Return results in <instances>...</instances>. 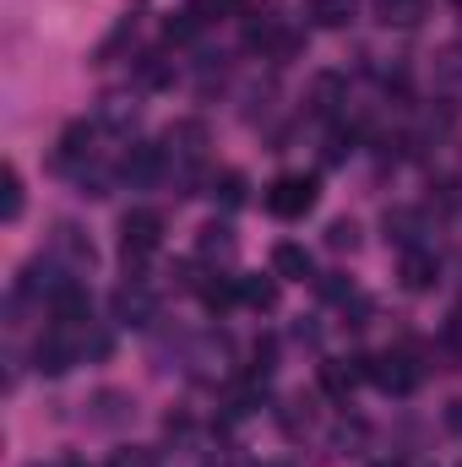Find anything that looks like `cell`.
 Listing matches in <instances>:
<instances>
[{
    "mask_svg": "<svg viewBox=\"0 0 462 467\" xmlns=\"http://www.w3.org/2000/svg\"><path fill=\"white\" fill-rule=\"evenodd\" d=\"M213 196H218V202H224V207H239V202H245V174H224V180H218V191H213Z\"/></svg>",
    "mask_w": 462,
    "mask_h": 467,
    "instance_id": "ac0fdd59",
    "label": "cell"
},
{
    "mask_svg": "<svg viewBox=\"0 0 462 467\" xmlns=\"http://www.w3.org/2000/svg\"><path fill=\"white\" fill-rule=\"evenodd\" d=\"M310 22L316 27H348L353 22V0H310Z\"/></svg>",
    "mask_w": 462,
    "mask_h": 467,
    "instance_id": "4fadbf2b",
    "label": "cell"
},
{
    "mask_svg": "<svg viewBox=\"0 0 462 467\" xmlns=\"http://www.w3.org/2000/svg\"><path fill=\"white\" fill-rule=\"evenodd\" d=\"M82 158H93V125H88V119H71V125L60 130V147H55V163H60V169H77Z\"/></svg>",
    "mask_w": 462,
    "mask_h": 467,
    "instance_id": "8992f818",
    "label": "cell"
},
{
    "mask_svg": "<svg viewBox=\"0 0 462 467\" xmlns=\"http://www.w3.org/2000/svg\"><path fill=\"white\" fill-rule=\"evenodd\" d=\"M202 141H207V136H202V125H196V119H185V125H174V130H169V147H163V152H169V158H180V163H196V158H202Z\"/></svg>",
    "mask_w": 462,
    "mask_h": 467,
    "instance_id": "9c48e42d",
    "label": "cell"
},
{
    "mask_svg": "<svg viewBox=\"0 0 462 467\" xmlns=\"http://www.w3.org/2000/svg\"><path fill=\"white\" fill-rule=\"evenodd\" d=\"M403 288H414V294H425V288H436V277H441V266H436V255L430 250H403Z\"/></svg>",
    "mask_w": 462,
    "mask_h": 467,
    "instance_id": "ba28073f",
    "label": "cell"
},
{
    "mask_svg": "<svg viewBox=\"0 0 462 467\" xmlns=\"http://www.w3.org/2000/svg\"><path fill=\"white\" fill-rule=\"evenodd\" d=\"M202 299H207L213 310H229L234 299H239V283H202Z\"/></svg>",
    "mask_w": 462,
    "mask_h": 467,
    "instance_id": "e0dca14e",
    "label": "cell"
},
{
    "mask_svg": "<svg viewBox=\"0 0 462 467\" xmlns=\"http://www.w3.org/2000/svg\"><path fill=\"white\" fill-rule=\"evenodd\" d=\"M110 310H115L120 327H147L158 305H152V288H147V283H125V288H115Z\"/></svg>",
    "mask_w": 462,
    "mask_h": 467,
    "instance_id": "5b68a950",
    "label": "cell"
},
{
    "mask_svg": "<svg viewBox=\"0 0 462 467\" xmlns=\"http://www.w3.org/2000/svg\"><path fill=\"white\" fill-rule=\"evenodd\" d=\"M375 467H403V462H375Z\"/></svg>",
    "mask_w": 462,
    "mask_h": 467,
    "instance_id": "7402d4cb",
    "label": "cell"
},
{
    "mask_svg": "<svg viewBox=\"0 0 462 467\" xmlns=\"http://www.w3.org/2000/svg\"><path fill=\"white\" fill-rule=\"evenodd\" d=\"M158 244H163V218L152 207L125 213V223H120V255H125V266H142L147 255H158Z\"/></svg>",
    "mask_w": 462,
    "mask_h": 467,
    "instance_id": "7a4b0ae2",
    "label": "cell"
},
{
    "mask_svg": "<svg viewBox=\"0 0 462 467\" xmlns=\"http://www.w3.org/2000/svg\"><path fill=\"white\" fill-rule=\"evenodd\" d=\"M359 380H370V358H321V391L327 397L348 402Z\"/></svg>",
    "mask_w": 462,
    "mask_h": 467,
    "instance_id": "277c9868",
    "label": "cell"
},
{
    "mask_svg": "<svg viewBox=\"0 0 462 467\" xmlns=\"http://www.w3.org/2000/svg\"><path fill=\"white\" fill-rule=\"evenodd\" d=\"M55 250H60V255H71V266H93V239H82L71 223H60V229H55Z\"/></svg>",
    "mask_w": 462,
    "mask_h": 467,
    "instance_id": "8fae6325",
    "label": "cell"
},
{
    "mask_svg": "<svg viewBox=\"0 0 462 467\" xmlns=\"http://www.w3.org/2000/svg\"><path fill=\"white\" fill-rule=\"evenodd\" d=\"M375 11H381V22H397V27H414L425 11H430V0H375Z\"/></svg>",
    "mask_w": 462,
    "mask_h": 467,
    "instance_id": "7c38bea8",
    "label": "cell"
},
{
    "mask_svg": "<svg viewBox=\"0 0 462 467\" xmlns=\"http://www.w3.org/2000/svg\"><path fill=\"white\" fill-rule=\"evenodd\" d=\"M224 5H229V0H191L185 11L196 16V27H207V22H218V16H224Z\"/></svg>",
    "mask_w": 462,
    "mask_h": 467,
    "instance_id": "ffe728a7",
    "label": "cell"
},
{
    "mask_svg": "<svg viewBox=\"0 0 462 467\" xmlns=\"http://www.w3.org/2000/svg\"><path fill=\"white\" fill-rule=\"evenodd\" d=\"M272 272H278V277H289V283H310V277H316V261H310V250H305V244L283 239V244L272 250Z\"/></svg>",
    "mask_w": 462,
    "mask_h": 467,
    "instance_id": "52a82bcc",
    "label": "cell"
},
{
    "mask_svg": "<svg viewBox=\"0 0 462 467\" xmlns=\"http://www.w3.org/2000/svg\"><path fill=\"white\" fill-rule=\"evenodd\" d=\"M163 33H169V44H185V38H196L202 27H196V16H191V11H180V16H169V27H163Z\"/></svg>",
    "mask_w": 462,
    "mask_h": 467,
    "instance_id": "d6986e66",
    "label": "cell"
},
{
    "mask_svg": "<svg viewBox=\"0 0 462 467\" xmlns=\"http://www.w3.org/2000/svg\"><path fill=\"white\" fill-rule=\"evenodd\" d=\"M131 11H136V5H131ZM131 11H125V16L115 22V33H110V38L99 44V60H115V49L125 44V38H131V33H136V16H131Z\"/></svg>",
    "mask_w": 462,
    "mask_h": 467,
    "instance_id": "2e32d148",
    "label": "cell"
},
{
    "mask_svg": "<svg viewBox=\"0 0 462 467\" xmlns=\"http://www.w3.org/2000/svg\"><path fill=\"white\" fill-rule=\"evenodd\" d=\"M370 380H375L386 397H408V391L419 386V364H414L408 353H381V358H370Z\"/></svg>",
    "mask_w": 462,
    "mask_h": 467,
    "instance_id": "3957f363",
    "label": "cell"
},
{
    "mask_svg": "<svg viewBox=\"0 0 462 467\" xmlns=\"http://www.w3.org/2000/svg\"><path fill=\"white\" fill-rule=\"evenodd\" d=\"M196 250H202V255H229V250H234V234L224 229V223H207V229H202V239H196Z\"/></svg>",
    "mask_w": 462,
    "mask_h": 467,
    "instance_id": "9a60e30c",
    "label": "cell"
},
{
    "mask_svg": "<svg viewBox=\"0 0 462 467\" xmlns=\"http://www.w3.org/2000/svg\"><path fill=\"white\" fill-rule=\"evenodd\" d=\"M22 207H27L22 174H16V163H5V169H0V218H5V223H16V218H22Z\"/></svg>",
    "mask_w": 462,
    "mask_h": 467,
    "instance_id": "30bf717a",
    "label": "cell"
},
{
    "mask_svg": "<svg viewBox=\"0 0 462 467\" xmlns=\"http://www.w3.org/2000/svg\"><path fill=\"white\" fill-rule=\"evenodd\" d=\"M239 299H245L250 310H272V305H278V283H272V277H239Z\"/></svg>",
    "mask_w": 462,
    "mask_h": 467,
    "instance_id": "5bb4252c",
    "label": "cell"
},
{
    "mask_svg": "<svg viewBox=\"0 0 462 467\" xmlns=\"http://www.w3.org/2000/svg\"><path fill=\"white\" fill-rule=\"evenodd\" d=\"M316 196H321L316 174H278L272 191H267V213L283 218V223H294V218H305L316 207Z\"/></svg>",
    "mask_w": 462,
    "mask_h": 467,
    "instance_id": "6da1fadb",
    "label": "cell"
},
{
    "mask_svg": "<svg viewBox=\"0 0 462 467\" xmlns=\"http://www.w3.org/2000/svg\"><path fill=\"white\" fill-rule=\"evenodd\" d=\"M327 244H332V250H353V244H359V229H353V223H332V229H327Z\"/></svg>",
    "mask_w": 462,
    "mask_h": 467,
    "instance_id": "44dd1931",
    "label": "cell"
}]
</instances>
